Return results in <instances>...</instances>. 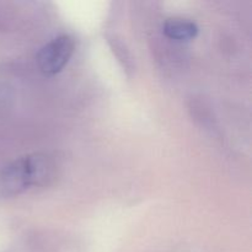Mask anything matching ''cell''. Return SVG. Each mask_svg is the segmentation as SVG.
Instances as JSON below:
<instances>
[{
  "instance_id": "obj_1",
  "label": "cell",
  "mask_w": 252,
  "mask_h": 252,
  "mask_svg": "<svg viewBox=\"0 0 252 252\" xmlns=\"http://www.w3.org/2000/svg\"><path fill=\"white\" fill-rule=\"evenodd\" d=\"M56 175V162L48 154L37 153L10 162L0 171V194L16 196L32 187L46 186Z\"/></svg>"
},
{
  "instance_id": "obj_3",
  "label": "cell",
  "mask_w": 252,
  "mask_h": 252,
  "mask_svg": "<svg viewBox=\"0 0 252 252\" xmlns=\"http://www.w3.org/2000/svg\"><path fill=\"white\" fill-rule=\"evenodd\" d=\"M164 33L175 41H191L198 34V26L187 19H169L164 24Z\"/></svg>"
},
{
  "instance_id": "obj_2",
  "label": "cell",
  "mask_w": 252,
  "mask_h": 252,
  "mask_svg": "<svg viewBox=\"0 0 252 252\" xmlns=\"http://www.w3.org/2000/svg\"><path fill=\"white\" fill-rule=\"evenodd\" d=\"M75 49V42L73 37L68 34H62L52 39L49 43L42 47L37 56V63L39 69L44 74L53 75L64 69V66L70 61Z\"/></svg>"
}]
</instances>
